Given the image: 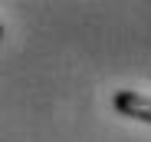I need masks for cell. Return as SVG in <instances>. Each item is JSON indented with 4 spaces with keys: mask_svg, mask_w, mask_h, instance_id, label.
<instances>
[{
    "mask_svg": "<svg viewBox=\"0 0 151 142\" xmlns=\"http://www.w3.org/2000/svg\"><path fill=\"white\" fill-rule=\"evenodd\" d=\"M112 106H115L118 116H128V119H138V122L151 126V96H141L135 89H118L112 96Z\"/></svg>",
    "mask_w": 151,
    "mask_h": 142,
    "instance_id": "6da1fadb",
    "label": "cell"
},
{
    "mask_svg": "<svg viewBox=\"0 0 151 142\" xmlns=\"http://www.w3.org/2000/svg\"><path fill=\"white\" fill-rule=\"evenodd\" d=\"M0 40H4V23H0Z\"/></svg>",
    "mask_w": 151,
    "mask_h": 142,
    "instance_id": "7a4b0ae2",
    "label": "cell"
}]
</instances>
